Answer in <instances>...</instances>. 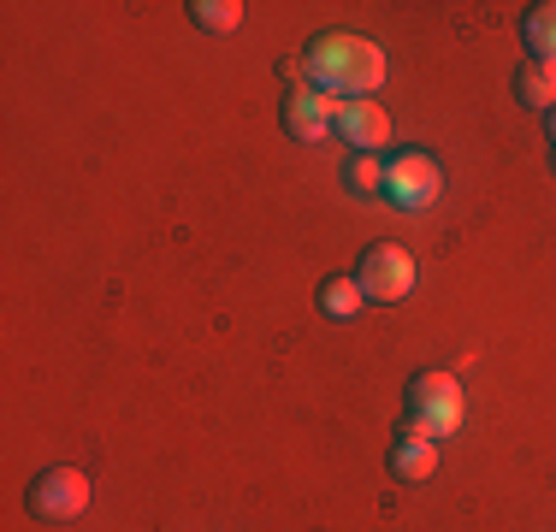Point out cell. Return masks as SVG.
<instances>
[{"label": "cell", "mask_w": 556, "mask_h": 532, "mask_svg": "<svg viewBox=\"0 0 556 532\" xmlns=\"http://www.w3.org/2000/svg\"><path fill=\"white\" fill-rule=\"evenodd\" d=\"M403 403H408V426L439 444V438H450L462 426V379L456 372H439V367L415 372L408 391H403Z\"/></svg>", "instance_id": "2"}, {"label": "cell", "mask_w": 556, "mask_h": 532, "mask_svg": "<svg viewBox=\"0 0 556 532\" xmlns=\"http://www.w3.org/2000/svg\"><path fill=\"white\" fill-rule=\"evenodd\" d=\"M362 284L355 278H326L320 284V314H332V319H350V314H362Z\"/></svg>", "instance_id": "11"}, {"label": "cell", "mask_w": 556, "mask_h": 532, "mask_svg": "<svg viewBox=\"0 0 556 532\" xmlns=\"http://www.w3.org/2000/svg\"><path fill=\"white\" fill-rule=\"evenodd\" d=\"M89 497H96V485H89L84 468H42L24 491V509L36 521H77L89 509Z\"/></svg>", "instance_id": "4"}, {"label": "cell", "mask_w": 556, "mask_h": 532, "mask_svg": "<svg viewBox=\"0 0 556 532\" xmlns=\"http://www.w3.org/2000/svg\"><path fill=\"white\" fill-rule=\"evenodd\" d=\"M355 284H362L367 302H403L415 296V255L403 243H374L355 266Z\"/></svg>", "instance_id": "5"}, {"label": "cell", "mask_w": 556, "mask_h": 532, "mask_svg": "<svg viewBox=\"0 0 556 532\" xmlns=\"http://www.w3.org/2000/svg\"><path fill=\"white\" fill-rule=\"evenodd\" d=\"M343 178H350V190H355V195H374V190H386V166H379L374 154H355Z\"/></svg>", "instance_id": "13"}, {"label": "cell", "mask_w": 556, "mask_h": 532, "mask_svg": "<svg viewBox=\"0 0 556 532\" xmlns=\"http://www.w3.org/2000/svg\"><path fill=\"white\" fill-rule=\"evenodd\" d=\"M439 190H444V172H439V160H432L427 149H403V154H391L386 160V202L396 213H420V207H432L439 202Z\"/></svg>", "instance_id": "3"}, {"label": "cell", "mask_w": 556, "mask_h": 532, "mask_svg": "<svg viewBox=\"0 0 556 532\" xmlns=\"http://www.w3.org/2000/svg\"><path fill=\"white\" fill-rule=\"evenodd\" d=\"M521 36H527V53H533V65H551V72H556V0H545V7L527 12Z\"/></svg>", "instance_id": "9"}, {"label": "cell", "mask_w": 556, "mask_h": 532, "mask_svg": "<svg viewBox=\"0 0 556 532\" xmlns=\"http://www.w3.org/2000/svg\"><path fill=\"white\" fill-rule=\"evenodd\" d=\"M302 77L332 101H374V89L386 84V48L350 30H326L302 48Z\"/></svg>", "instance_id": "1"}, {"label": "cell", "mask_w": 556, "mask_h": 532, "mask_svg": "<svg viewBox=\"0 0 556 532\" xmlns=\"http://www.w3.org/2000/svg\"><path fill=\"white\" fill-rule=\"evenodd\" d=\"M332 137H343L355 154H379L391 137V118H386V106H374V101H338Z\"/></svg>", "instance_id": "7"}, {"label": "cell", "mask_w": 556, "mask_h": 532, "mask_svg": "<svg viewBox=\"0 0 556 532\" xmlns=\"http://www.w3.org/2000/svg\"><path fill=\"white\" fill-rule=\"evenodd\" d=\"M190 18L202 24L207 36H231L237 24H243V7H237V0H195Z\"/></svg>", "instance_id": "12"}, {"label": "cell", "mask_w": 556, "mask_h": 532, "mask_svg": "<svg viewBox=\"0 0 556 532\" xmlns=\"http://www.w3.org/2000/svg\"><path fill=\"white\" fill-rule=\"evenodd\" d=\"M515 96H521V106L551 113V106H556V72H551V65H533V60H527L521 72H515Z\"/></svg>", "instance_id": "10"}, {"label": "cell", "mask_w": 556, "mask_h": 532, "mask_svg": "<svg viewBox=\"0 0 556 532\" xmlns=\"http://www.w3.org/2000/svg\"><path fill=\"white\" fill-rule=\"evenodd\" d=\"M432 468H439V444L427 432H415V426H403L391 444V473L403 485H420V479H432Z\"/></svg>", "instance_id": "8"}, {"label": "cell", "mask_w": 556, "mask_h": 532, "mask_svg": "<svg viewBox=\"0 0 556 532\" xmlns=\"http://www.w3.org/2000/svg\"><path fill=\"white\" fill-rule=\"evenodd\" d=\"M338 125V101L320 96V89H290L285 96V130L296 142H326Z\"/></svg>", "instance_id": "6"}, {"label": "cell", "mask_w": 556, "mask_h": 532, "mask_svg": "<svg viewBox=\"0 0 556 532\" xmlns=\"http://www.w3.org/2000/svg\"><path fill=\"white\" fill-rule=\"evenodd\" d=\"M551 142H556V106H551Z\"/></svg>", "instance_id": "14"}]
</instances>
